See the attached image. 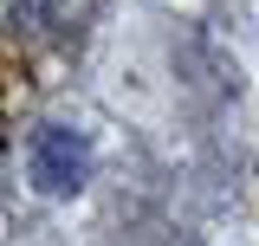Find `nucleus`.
Wrapping results in <instances>:
<instances>
[{
  "instance_id": "f257e3e1",
  "label": "nucleus",
  "mask_w": 259,
  "mask_h": 246,
  "mask_svg": "<svg viewBox=\"0 0 259 246\" xmlns=\"http://www.w3.org/2000/svg\"><path fill=\"white\" fill-rule=\"evenodd\" d=\"M84 169H91V149L71 130H39V143H32V182L46 188V194L84 188Z\"/></svg>"
}]
</instances>
